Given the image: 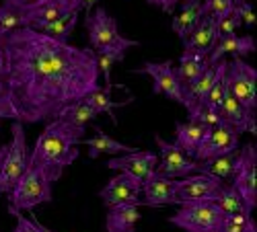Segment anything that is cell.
Segmentation results:
<instances>
[{
	"label": "cell",
	"instance_id": "1",
	"mask_svg": "<svg viewBox=\"0 0 257 232\" xmlns=\"http://www.w3.org/2000/svg\"><path fill=\"white\" fill-rule=\"evenodd\" d=\"M5 82L19 123H50L101 87L95 52L19 27L0 39Z\"/></svg>",
	"mask_w": 257,
	"mask_h": 232
},
{
	"label": "cell",
	"instance_id": "2",
	"mask_svg": "<svg viewBox=\"0 0 257 232\" xmlns=\"http://www.w3.org/2000/svg\"><path fill=\"white\" fill-rule=\"evenodd\" d=\"M84 136V130H76L62 119H54L46 123V130L39 134L33 150L29 154V162L39 166L52 183H56L64 168L70 166L78 158V148Z\"/></svg>",
	"mask_w": 257,
	"mask_h": 232
},
{
	"label": "cell",
	"instance_id": "3",
	"mask_svg": "<svg viewBox=\"0 0 257 232\" xmlns=\"http://www.w3.org/2000/svg\"><path fill=\"white\" fill-rule=\"evenodd\" d=\"M52 179L39 166L27 160L23 175L19 177L13 191L9 193V207L17 209V212L35 209L41 203L52 201Z\"/></svg>",
	"mask_w": 257,
	"mask_h": 232
},
{
	"label": "cell",
	"instance_id": "4",
	"mask_svg": "<svg viewBox=\"0 0 257 232\" xmlns=\"http://www.w3.org/2000/svg\"><path fill=\"white\" fill-rule=\"evenodd\" d=\"M84 27L89 33V41H91V50L99 52V50H115V52H123L140 46L134 39H125L119 35L117 31V21L107 13L103 7H97L93 13H89L84 17Z\"/></svg>",
	"mask_w": 257,
	"mask_h": 232
},
{
	"label": "cell",
	"instance_id": "5",
	"mask_svg": "<svg viewBox=\"0 0 257 232\" xmlns=\"http://www.w3.org/2000/svg\"><path fill=\"white\" fill-rule=\"evenodd\" d=\"M226 91L237 99L243 107L255 115L257 109V70L249 66L243 58H232L226 64Z\"/></svg>",
	"mask_w": 257,
	"mask_h": 232
},
{
	"label": "cell",
	"instance_id": "6",
	"mask_svg": "<svg viewBox=\"0 0 257 232\" xmlns=\"http://www.w3.org/2000/svg\"><path fill=\"white\" fill-rule=\"evenodd\" d=\"M224 214L214 201H202V203H187L181 205L179 212H175L169 218V222L183 228L185 232H220Z\"/></svg>",
	"mask_w": 257,
	"mask_h": 232
},
{
	"label": "cell",
	"instance_id": "7",
	"mask_svg": "<svg viewBox=\"0 0 257 232\" xmlns=\"http://www.w3.org/2000/svg\"><path fill=\"white\" fill-rule=\"evenodd\" d=\"M11 132H13V140L9 144V150H7V156L3 160V166H0V193L3 195H9L13 191L15 183L19 181L21 175H23L27 160H29L27 138H25L23 123L13 121Z\"/></svg>",
	"mask_w": 257,
	"mask_h": 232
},
{
	"label": "cell",
	"instance_id": "8",
	"mask_svg": "<svg viewBox=\"0 0 257 232\" xmlns=\"http://www.w3.org/2000/svg\"><path fill=\"white\" fill-rule=\"evenodd\" d=\"M136 74H148L153 78V93L155 95H165L167 99L183 105L189 109V99L183 89V84L177 80L175 70L171 66V62H146L144 66L134 70Z\"/></svg>",
	"mask_w": 257,
	"mask_h": 232
},
{
	"label": "cell",
	"instance_id": "9",
	"mask_svg": "<svg viewBox=\"0 0 257 232\" xmlns=\"http://www.w3.org/2000/svg\"><path fill=\"white\" fill-rule=\"evenodd\" d=\"M232 187L239 191L245 203L255 209L257 205V150L255 144H247L237 152V162H234L232 173Z\"/></svg>",
	"mask_w": 257,
	"mask_h": 232
},
{
	"label": "cell",
	"instance_id": "10",
	"mask_svg": "<svg viewBox=\"0 0 257 232\" xmlns=\"http://www.w3.org/2000/svg\"><path fill=\"white\" fill-rule=\"evenodd\" d=\"M224 185L226 183L214 179V177H208V175H202V173L179 179L177 189H175V205L216 201V197L220 195Z\"/></svg>",
	"mask_w": 257,
	"mask_h": 232
},
{
	"label": "cell",
	"instance_id": "11",
	"mask_svg": "<svg viewBox=\"0 0 257 232\" xmlns=\"http://www.w3.org/2000/svg\"><path fill=\"white\" fill-rule=\"evenodd\" d=\"M155 142L161 150V158L155 168L157 175L165 179H185L189 175L198 173V162L194 158L185 156L173 142H167L161 136H155Z\"/></svg>",
	"mask_w": 257,
	"mask_h": 232
},
{
	"label": "cell",
	"instance_id": "12",
	"mask_svg": "<svg viewBox=\"0 0 257 232\" xmlns=\"http://www.w3.org/2000/svg\"><path fill=\"white\" fill-rule=\"evenodd\" d=\"M78 11H80L78 0H50V3H41V5L19 11L21 13V27L39 31L44 25H50L52 21H56L60 17H66L70 13H78Z\"/></svg>",
	"mask_w": 257,
	"mask_h": 232
},
{
	"label": "cell",
	"instance_id": "13",
	"mask_svg": "<svg viewBox=\"0 0 257 232\" xmlns=\"http://www.w3.org/2000/svg\"><path fill=\"white\" fill-rule=\"evenodd\" d=\"M140 193H142V181L132 177V175H127V173H119L113 179H109V183L101 189L99 197L103 199V203L107 207L121 205V203L142 205Z\"/></svg>",
	"mask_w": 257,
	"mask_h": 232
},
{
	"label": "cell",
	"instance_id": "14",
	"mask_svg": "<svg viewBox=\"0 0 257 232\" xmlns=\"http://www.w3.org/2000/svg\"><path fill=\"white\" fill-rule=\"evenodd\" d=\"M239 148V134L234 132L230 125L226 123H218L210 128V134L206 136L204 144L196 150L194 160L202 162V160H210V158H216L222 154H230V152H237Z\"/></svg>",
	"mask_w": 257,
	"mask_h": 232
},
{
	"label": "cell",
	"instance_id": "15",
	"mask_svg": "<svg viewBox=\"0 0 257 232\" xmlns=\"http://www.w3.org/2000/svg\"><path fill=\"white\" fill-rule=\"evenodd\" d=\"M157 164H159V156L155 152H148V150H136V152H130V154L115 156L111 160H107V168L127 173V175L140 179V181L151 177L155 173Z\"/></svg>",
	"mask_w": 257,
	"mask_h": 232
},
{
	"label": "cell",
	"instance_id": "16",
	"mask_svg": "<svg viewBox=\"0 0 257 232\" xmlns=\"http://www.w3.org/2000/svg\"><path fill=\"white\" fill-rule=\"evenodd\" d=\"M218 41V29H216V19L204 15L198 27L183 39V52L187 54H198L208 56Z\"/></svg>",
	"mask_w": 257,
	"mask_h": 232
},
{
	"label": "cell",
	"instance_id": "17",
	"mask_svg": "<svg viewBox=\"0 0 257 232\" xmlns=\"http://www.w3.org/2000/svg\"><path fill=\"white\" fill-rule=\"evenodd\" d=\"M218 115H220L222 123L230 125L239 136L245 134V132H251V134L257 132L255 130V115H251L228 91L224 93V99H222L220 107H218Z\"/></svg>",
	"mask_w": 257,
	"mask_h": 232
},
{
	"label": "cell",
	"instance_id": "18",
	"mask_svg": "<svg viewBox=\"0 0 257 232\" xmlns=\"http://www.w3.org/2000/svg\"><path fill=\"white\" fill-rule=\"evenodd\" d=\"M257 50V44L251 35H224L218 37L214 50L208 54V62L210 66L218 64L220 60H224V56H232V58H243L247 54H253Z\"/></svg>",
	"mask_w": 257,
	"mask_h": 232
},
{
	"label": "cell",
	"instance_id": "19",
	"mask_svg": "<svg viewBox=\"0 0 257 232\" xmlns=\"http://www.w3.org/2000/svg\"><path fill=\"white\" fill-rule=\"evenodd\" d=\"M179 179H165L157 173H153L148 179L142 181V193L144 205H171L175 203V189Z\"/></svg>",
	"mask_w": 257,
	"mask_h": 232
},
{
	"label": "cell",
	"instance_id": "20",
	"mask_svg": "<svg viewBox=\"0 0 257 232\" xmlns=\"http://www.w3.org/2000/svg\"><path fill=\"white\" fill-rule=\"evenodd\" d=\"M210 134L208 125H202L198 121H185L175 125V146L185 154V156H194L196 150L204 144L206 136Z\"/></svg>",
	"mask_w": 257,
	"mask_h": 232
},
{
	"label": "cell",
	"instance_id": "21",
	"mask_svg": "<svg viewBox=\"0 0 257 232\" xmlns=\"http://www.w3.org/2000/svg\"><path fill=\"white\" fill-rule=\"evenodd\" d=\"M95 136L93 138H87V140H80V144L89 146V158H99L101 154H130V152H136L138 148L134 146H127V144H121L117 140H113L111 136H107L99 125H95Z\"/></svg>",
	"mask_w": 257,
	"mask_h": 232
},
{
	"label": "cell",
	"instance_id": "22",
	"mask_svg": "<svg viewBox=\"0 0 257 232\" xmlns=\"http://www.w3.org/2000/svg\"><path fill=\"white\" fill-rule=\"evenodd\" d=\"M138 220H140L138 205L121 203V205H113L107 209L105 228L107 232H134Z\"/></svg>",
	"mask_w": 257,
	"mask_h": 232
},
{
	"label": "cell",
	"instance_id": "23",
	"mask_svg": "<svg viewBox=\"0 0 257 232\" xmlns=\"http://www.w3.org/2000/svg\"><path fill=\"white\" fill-rule=\"evenodd\" d=\"M204 7H202V0H189V3H183V9L181 13L173 19V23H171V29H173L181 41L198 27V23L202 21L204 17Z\"/></svg>",
	"mask_w": 257,
	"mask_h": 232
},
{
	"label": "cell",
	"instance_id": "24",
	"mask_svg": "<svg viewBox=\"0 0 257 232\" xmlns=\"http://www.w3.org/2000/svg\"><path fill=\"white\" fill-rule=\"evenodd\" d=\"M208 66H210L208 56H198V54H187V52H183L181 58H179V66L173 68V70H175L177 80L183 84V89H187L189 84L194 82Z\"/></svg>",
	"mask_w": 257,
	"mask_h": 232
},
{
	"label": "cell",
	"instance_id": "25",
	"mask_svg": "<svg viewBox=\"0 0 257 232\" xmlns=\"http://www.w3.org/2000/svg\"><path fill=\"white\" fill-rule=\"evenodd\" d=\"M111 91H113V84H111V87H105V89L99 87V89H95L93 93H89L82 101L87 103L97 115L107 113V115L111 117V121L117 125V117L113 115V109H115V107H123V105H127V103H132V99H127V101H123V103H115V101H111Z\"/></svg>",
	"mask_w": 257,
	"mask_h": 232
},
{
	"label": "cell",
	"instance_id": "26",
	"mask_svg": "<svg viewBox=\"0 0 257 232\" xmlns=\"http://www.w3.org/2000/svg\"><path fill=\"white\" fill-rule=\"evenodd\" d=\"M234 162H237V152L222 154V156H216V158L198 162V173L208 175V177H214V179H218V181L224 183V181L232 179Z\"/></svg>",
	"mask_w": 257,
	"mask_h": 232
},
{
	"label": "cell",
	"instance_id": "27",
	"mask_svg": "<svg viewBox=\"0 0 257 232\" xmlns=\"http://www.w3.org/2000/svg\"><path fill=\"white\" fill-rule=\"evenodd\" d=\"M214 203L220 207V212L224 216H232V214H249L251 216V212H253V209L245 203V199L239 195V191L232 185H224L220 195L216 197V201H214Z\"/></svg>",
	"mask_w": 257,
	"mask_h": 232
},
{
	"label": "cell",
	"instance_id": "28",
	"mask_svg": "<svg viewBox=\"0 0 257 232\" xmlns=\"http://www.w3.org/2000/svg\"><path fill=\"white\" fill-rule=\"evenodd\" d=\"M95 117H97V113L89 107V105L84 101H78V103H74V105H70V107L64 109L58 119L66 121L68 125H72V128H76V130H87V125Z\"/></svg>",
	"mask_w": 257,
	"mask_h": 232
},
{
	"label": "cell",
	"instance_id": "29",
	"mask_svg": "<svg viewBox=\"0 0 257 232\" xmlns=\"http://www.w3.org/2000/svg\"><path fill=\"white\" fill-rule=\"evenodd\" d=\"M76 21H78V13H70L66 17H60V19L52 21L50 25H44L39 29V33H44L56 41H68V37L72 35V31L76 27Z\"/></svg>",
	"mask_w": 257,
	"mask_h": 232
},
{
	"label": "cell",
	"instance_id": "30",
	"mask_svg": "<svg viewBox=\"0 0 257 232\" xmlns=\"http://www.w3.org/2000/svg\"><path fill=\"white\" fill-rule=\"evenodd\" d=\"M125 58L123 52H115V50H99L95 52V60H97V70L99 74H103L105 87H111V68L115 62H121Z\"/></svg>",
	"mask_w": 257,
	"mask_h": 232
},
{
	"label": "cell",
	"instance_id": "31",
	"mask_svg": "<svg viewBox=\"0 0 257 232\" xmlns=\"http://www.w3.org/2000/svg\"><path fill=\"white\" fill-rule=\"evenodd\" d=\"M220 232H257V224L249 214H232L222 218Z\"/></svg>",
	"mask_w": 257,
	"mask_h": 232
},
{
	"label": "cell",
	"instance_id": "32",
	"mask_svg": "<svg viewBox=\"0 0 257 232\" xmlns=\"http://www.w3.org/2000/svg\"><path fill=\"white\" fill-rule=\"evenodd\" d=\"M21 27V13L13 7H0V39Z\"/></svg>",
	"mask_w": 257,
	"mask_h": 232
},
{
	"label": "cell",
	"instance_id": "33",
	"mask_svg": "<svg viewBox=\"0 0 257 232\" xmlns=\"http://www.w3.org/2000/svg\"><path fill=\"white\" fill-rule=\"evenodd\" d=\"M202 7H204L206 15H210L216 21H220L222 17L232 13V0H204Z\"/></svg>",
	"mask_w": 257,
	"mask_h": 232
},
{
	"label": "cell",
	"instance_id": "34",
	"mask_svg": "<svg viewBox=\"0 0 257 232\" xmlns=\"http://www.w3.org/2000/svg\"><path fill=\"white\" fill-rule=\"evenodd\" d=\"M3 119H13L17 121V111L13 107V101H11V93L5 78H0V121Z\"/></svg>",
	"mask_w": 257,
	"mask_h": 232
},
{
	"label": "cell",
	"instance_id": "35",
	"mask_svg": "<svg viewBox=\"0 0 257 232\" xmlns=\"http://www.w3.org/2000/svg\"><path fill=\"white\" fill-rule=\"evenodd\" d=\"M241 19L237 17V13H228L226 17H222L220 21H216V29H218V37H224V35H232L241 27Z\"/></svg>",
	"mask_w": 257,
	"mask_h": 232
},
{
	"label": "cell",
	"instance_id": "36",
	"mask_svg": "<svg viewBox=\"0 0 257 232\" xmlns=\"http://www.w3.org/2000/svg\"><path fill=\"white\" fill-rule=\"evenodd\" d=\"M232 11L237 13V17L241 19V23L247 27H255V13L253 7L247 0H232Z\"/></svg>",
	"mask_w": 257,
	"mask_h": 232
},
{
	"label": "cell",
	"instance_id": "37",
	"mask_svg": "<svg viewBox=\"0 0 257 232\" xmlns=\"http://www.w3.org/2000/svg\"><path fill=\"white\" fill-rule=\"evenodd\" d=\"M9 214L17 218V226H15V230H13V232H39V230H37V226H35L29 218H25L21 212H17V209L9 207Z\"/></svg>",
	"mask_w": 257,
	"mask_h": 232
},
{
	"label": "cell",
	"instance_id": "38",
	"mask_svg": "<svg viewBox=\"0 0 257 232\" xmlns=\"http://www.w3.org/2000/svg\"><path fill=\"white\" fill-rule=\"evenodd\" d=\"M41 3H50V0H5L7 7H13L17 11H23V9H29V7H35Z\"/></svg>",
	"mask_w": 257,
	"mask_h": 232
},
{
	"label": "cell",
	"instance_id": "39",
	"mask_svg": "<svg viewBox=\"0 0 257 232\" xmlns=\"http://www.w3.org/2000/svg\"><path fill=\"white\" fill-rule=\"evenodd\" d=\"M146 3L153 5V7H159L163 13L171 15V13H173V9H175V5H177V0H146Z\"/></svg>",
	"mask_w": 257,
	"mask_h": 232
},
{
	"label": "cell",
	"instance_id": "40",
	"mask_svg": "<svg viewBox=\"0 0 257 232\" xmlns=\"http://www.w3.org/2000/svg\"><path fill=\"white\" fill-rule=\"evenodd\" d=\"M78 3H80V9H84V11H87V15H89L91 13V7L97 5L99 0H78Z\"/></svg>",
	"mask_w": 257,
	"mask_h": 232
},
{
	"label": "cell",
	"instance_id": "41",
	"mask_svg": "<svg viewBox=\"0 0 257 232\" xmlns=\"http://www.w3.org/2000/svg\"><path fill=\"white\" fill-rule=\"evenodd\" d=\"M31 222H33V224H35V226H37V230H39V232H54V230H50V228H46V226H44V224H39V220H37V218H35V216H33V218H31Z\"/></svg>",
	"mask_w": 257,
	"mask_h": 232
},
{
	"label": "cell",
	"instance_id": "42",
	"mask_svg": "<svg viewBox=\"0 0 257 232\" xmlns=\"http://www.w3.org/2000/svg\"><path fill=\"white\" fill-rule=\"evenodd\" d=\"M7 150H9V144L0 146V166H3V160H5V156H7Z\"/></svg>",
	"mask_w": 257,
	"mask_h": 232
},
{
	"label": "cell",
	"instance_id": "43",
	"mask_svg": "<svg viewBox=\"0 0 257 232\" xmlns=\"http://www.w3.org/2000/svg\"><path fill=\"white\" fill-rule=\"evenodd\" d=\"M5 76V56H3V50H0V78Z\"/></svg>",
	"mask_w": 257,
	"mask_h": 232
},
{
	"label": "cell",
	"instance_id": "44",
	"mask_svg": "<svg viewBox=\"0 0 257 232\" xmlns=\"http://www.w3.org/2000/svg\"><path fill=\"white\" fill-rule=\"evenodd\" d=\"M177 3H189V0H177Z\"/></svg>",
	"mask_w": 257,
	"mask_h": 232
}]
</instances>
